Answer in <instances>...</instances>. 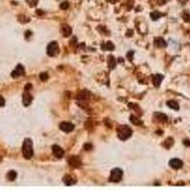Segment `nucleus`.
<instances>
[{
    "instance_id": "f257e3e1",
    "label": "nucleus",
    "mask_w": 190,
    "mask_h": 190,
    "mask_svg": "<svg viewBox=\"0 0 190 190\" xmlns=\"http://www.w3.org/2000/svg\"><path fill=\"white\" fill-rule=\"evenodd\" d=\"M117 133H118V137L122 141H125L126 139H129L131 135H132V129L128 125H119L118 129H117Z\"/></svg>"
},
{
    "instance_id": "f03ea898",
    "label": "nucleus",
    "mask_w": 190,
    "mask_h": 190,
    "mask_svg": "<svg viewBox=\"0 0 190 190\" xmlns=\"http://www.w3.org/2000/svg\"><path fill=\"white\" fill-rule=\"evenodd\" d=\"M22 152L25 159H31L33 155V148H32V141L31 139H26L24 141Z\"/></svg>"
},
{
    "instance_id": "7ed1b4c3",
    "label": "nucleus",
    "mask_w": 190,
    "mask_h": 190,
    "mask_svg": "<svg viewBox=\"0 0 190 190\" xmlns=\"http://www.w3.org/2000/svg\"><path fill=\"white\" fill-rule=\"evenodd\" d=\"M123 177V171L120 168H114L111 170V173L110 176V181L112 183H118L122 180Z\"/></svg>"
},
{
    "instance_id": "20e7f679",
    "label": "nucleus",
    "mask_w": 190,
    "mask_h": 190,
    "mask_svg": "<svg viewBox=\"0 0 190 190\" xmlns=\"http://www.w3.org/2000/svg\"><path fill=\"white\" fill-rule=\"evenodd\" d=\"M47 53L49 56H55L59 53V46H58V43L53 41V42H50L49 45H48V48H47Z\"/></svg>"
},
{
    "instance_id": "39448f33",
    "label": "nucleus",
    "mask_w": 190,
    "mask_h": 190,
    "mask_svg": "<svg viewBox=\"0 0 190 190\" xmlns=\"http://www.w3.org/2000/svg\"><path fill=\"white\" fill-rule=\"evenodd\" d=\"M60 129L62 131H64V132H71L72 130L74 129V125H72L71 123H69V122H63L60 124Z\"/></svg>"
},
{
    "instance_id": "423d86ee",
    "label": "nucleus",
    "mask_w": 190,
    "mask_h": 190,
    "mask_svg": "<svg viewBox=\"0 0 190 190\" xmlns=\"http://www.w3.org/2000/svg\"><path fill=\"white\" fill-rule=\"evenodd\" d=\"M52 152H53L54 156L58 159H61L63 156H64V153H65L64 150H63L60 147L56 146V144H54V146L52 147Z\"/></svg>"
},
{
    "instance_id": "0eeeda50",
    "label": "nucleus",
    "mask_w": 190,
    "mask_h": 190,
    "mask_svg": "<svg viewBox=\"0 0 190 190\" xmlns=\"http://www.w3.org/2000/svg\"><path fill=\"white\" fill-rule=\"evenodd\" d=\"M169 166L174 169H179V168H181L183 166V162L181 161L180 159L175 158V159H172V160L169 161Z\"/></svg>"
},
{
    "instance_id": "6e6552de",
    "label": "nucleus",
    "mask_w": 190,
    "mask_h": 190,
    "mask_svg": "<svg viewBox=\"0 0 190 190\" xmlns=\"http://www.w3.org/2000/svg\"><path fill=\"white\" fill-rule=\"evenodd\" d=\"M69 164L70 166H73V167H78L81 166V161L78 157L76 156H71L69 158Z\"/></svg>"
},
{
    "instance_id": "1a4fd4ad",
    "label": "nucleus",
    "mask_w": 190,
    "mask_h": 190,
    "mask_svg": "<svg viewBox=\"0 0 190 190\" xmlns=\"http://www.w3.org/2000/svg\"><path fill=\"white\" fill-rule=\"evenodd\" d=\"M24 72H25V70H24L23 66H22V65H18V66L16 67V69L12 72V76H13V78H16V77H18V76L23 75V74H24Z\"/></svg>"
},
{
    "instance_id": "9d476101",
    "label": "nucleus",
    "mask_w": 190,
    "mask_h": 190,
    "mask_svg": "<svg viewBox=\"0 0 190 190\" xmlns=\"http://www.w3.org/2000/svg\"><path fill=\"white\" fill-rule=\"evenodd\" d=\"M63 182H64V184L66 185H72L73 184H75L76 180H75V177L72 176V175H66L64 177V179H63Z\"/></svg>"
},
{
    "instance_id": "9b49d317",
    "label": "nucleus",
    "mask_w": 190,
    "mask_h": 190,
    "mask_svg": "<svg viewBox=\"0 0 190 190\" xmlns=\"http://www.w3.org/2000/svg\"><path fill=\"white\" fill-rule=\"evenodd\" d=\"M162 79H164V76L161 75V74H155V75H152V82L154 84L155 87H159L162 83Z\"/></svg>"
},
{
    "instance_id": "f8f14e48",
    "label": "nucleus",
    "mask_w": 190,
    "mask_h": 190,
    "mask_svg": "<svg viewBox=\"0 0 190 190\" xmlns=\"http://www.w3.org/2000/svg\"><path fill=\"white\" fill-rule=\"evenodd\" d=\"M154 44H155V46L158 47V48H166L167 46V44L166 42L165 41L164 38H162V37H157L154 39Z\"/></svg>"
},
{
    "instance_id": "ddd939ff",
    "label": "nucleus",
    "mask_w": 190,
    "mask_h": 190,
    "mask_svg": "<svg viewBox=\"0 0 190 190\" xmlns=\"http://www.w3.org/2000/svg\"><path fill=\"white\" fill-rule=\"evenodd\" d=\"M32 101V97L31 94H29V93H24L23 94V105L25 106H30Z\"/></svg>"
},
{
    "instance_id": "4468645a",
    "label": "nucleus",
    "mask_w": 190,
    "mask_h": 190,
    "mask_svg": "<svg viewBox=\"0 0 190 190\" xmlns=\"http://www.w3.org/2000/svg\"><path fill=\"white\" fill-rule=\"evenodd\" d=\"M61 31H62V33H63V35L65 36V37H68V36H69L71 34V32H72L71 28H70L69 26H68V25H64V26H63Z\"/></svg>"
},
{
    "instance_id": "2eb2a0df",
    "label": "nucleus",
    "mask_w": 190,
    "mask_h": 190,
    "mask_svg": "<svg viewBox=\"0 0 190 190\" xmlns=\"http://www.w3.org/2000/svg\"><path fill=\"white\" fill-rule=\"evenodd\" d=\"M102 50H114V45L111 42H106L102 45Z\"/></svg>"
},
{
    "instance_id": "dca6fc26",
    "label": "nucleus",
    "mask_w": 190,
    "mask_h": 190,
    "mask_svg": "<svg viewBox=\"0 0 190 190\" xmlns=\"http://www.w3.org/2000/svg\"><path fill=\"white\" fill-rule=\"evenodd\" d=\"M155 117H157V119L161 122H166L167 121V116L164 113H160V112H157L154 114Z\"/></svg>"
},
{
    "instance_id": "f3484780",
    "label": "nucleus",
    "mask_w": 190,
    "mask_h": 190,
    "mask_svg": "<svg viewBox=\"0 0 190 190\" xmlns=\"http://www.w3.org/2000/svg\"><path fill=\"white\" fill-rule=\"evenodd\" d=\"M166 105H167L170 108H172V110H179V108H180L179 104H178L177 102H175V101H168V102L166 103Z\"/></svg>"
},
{
    "instance_id": "a211bd4d",
    "label": "nucleus",
    "mask_w": 190,
    "mask_h": 190,
    "mask_svg": "<svg viewBox=\"0 0 190 190\" xmlns=\"http://www.w3.org/2000/svg\"><path fill=\"white\" fill-rule=\"evenodd\" d=\"M162 13H159V12H152L151 13H150V17H151V19L152 20H158L160 17H162Z\"/></svg>"
},
{
    "instance_id": "6ab92c4d",
    "label": "nucleus",
    "mask_w": 190,
    "mask_h": 190,
    "mask_svg": "<svg viewBox=\"0 0 190 190\" xmlns=\"http://www.w3.org/2000/svg\"><path fill=\"white\" fill-rule=\"evenodd\" d=\"M130 121H131L132 124L137 125H141L143 124L142 121H141L139 118H137L136 116H134V115H131V116H130Z\"/></svg>"
},
{
    "instance_id": "aec40b11",
    "label": "nucleus",
    "mask_w": 190,
    "mask_h": 190,
    "mask_svg": "<svg viewBox=\"0 0 190 190\" xmlns=\"http://www.w3.org/2000/svg\"><path fill=\"white\" fill-rule=\"evenodd\" d=\"M16 176H17V174H16L15 171H13V170L10 171V172L7 174V178H8L9 181H14L16 179Z\"/></svg>"
},
{
    "instance_id": "412c9836",
    "label": "nucleus",
    "mask_w": 190,
    "mask_h": 190,
    "mask_svg": "<svg viewBox=\"0 0 190 190\" xmlns=\"http://www.w3.org/2000/svg\"><path fill=\"white\" fill-rule=\"evenodd\" d=\"M108 65H110V69H114L115 68V65H116V63H115V59L113 56H108Z\"/></svg>"
},
{
    "instance_id": "4be33fe9",
    "label": "nucleus",
    "mask_w": 190,
    "mask_h": 190,
    "mask_svg": "<svg viewBox=\"0 0 190 190\" xmlns=\"http://www.w3.org/2000/svg\"><path fill=\"white\" fill-rule=\"evenodd\" d=\"M78 98L81 99V100H86V99L88 98V92L87 91V90H84V91H82L78 95Z\"/></svg>"
},
{
    "instance_id": "5701e85b",
    "label": "nucleus",
    "mask_w": 190,
    "mask_h": 190,
    "mask_svg": "<svg viewBox=\"0 0 190 190\" xmlns=\"http://www.w3.org/2000/svg\"><path fill=\"white\" fill-rule=\"evenodd\" d=\"M173 144V139L172 138H168V139H166V141L164 143V146L166 147V148H169L171 146H172Z\"/></svg>"
},
{
    "instance_id": "b1692460",
    "label": "nucleus",
    "mask_w": 190,
    "mask_h": 190,
    "mask_svg": "<svg viewBox=\"0 0 190 190\" xmlns=\"http://www.w3.org/2000/svg\"><path fill=\"white\" fill-rule=\"evenodd\" d=\"M69 7V2H68V1L62 2V3L60 4V8L62 9V10H68Z\"/></svg>"
},
{
    "instance_id": "393cba45",
    "label": "nucleus",
    "mask_w": 190,
    "mask_h": 190,
    "mask_svg": "<svg viewBox=\"0 0 190 190\" xmlns=\"http://www.w3.org/2000/svg\"><path fill=\"white\" fill-rule=\"evenodd\" d=\"M26 1L28 2V4H29L31 7H35L36 5H37L38 0H26Z\"/></svg>"
},
{
    "instance_id": "a878e982",
    "label": "nucleus",
    "mask_w": 190,
    "mask_h": 190,
    "mask_svg": "<svg viewBox=\"0 0 190 190\" xmlns=\"http://www.w3.org/2000/svg\"><path fill=\"white\" fill-rule=\"evenodd\" d=\"M48 78H49V75L47 72H42V73L40 74V79L42 81H46V80H48Z\"/></svg>"
},
{
    "instance_id": "bb28decb",
    "label": "nucleus",
    "mask_w": 190,
    "mask_h": 190,
    "mask_svg": "<svg viewBox=\"0 0 190 190\" xmlns=\"http://www.w3.org/2000/svg\"><path fill=\"white\" fill-rule=\"evenodd\" d=\"M5 105V99L0 95V106H3Z\"/></svg>"
},
{
    "instance_id": "cd10ccee",
    "label": "nucleus",
    "mask_w": 190,
    "mask_h": 190,
    "mask_svg": "<svg viewBox=\"0 0 190 190\" xmlns=\"http://www.w3.org/2000/svg\"><path fill=\"white\" fill-rule=\"evenodd\" d=\"M184 20H185L186 22H189V21H190V20H189V19H190V15H189V14H187V15L184 14Z\"/></svg>"
},
{
    "instance_id": "c85d7f7f",
    "label": "nucleus",
    "mask_w": 190,
    "mask_h": 190,
    "mask_svg": "<svg viewBox=\"0 0 190 190\" xmlns=\"http://www.w3.org/2000/svg\"><path fill=\"white\" fill-rule=\"evenodd\" d=\"M157 2L159 5H164L166 2V0H157Z\"/></svg>"
},
{
    "instance_id": "c756f323",
    "label": "nucleus",
    "mask_w": 190,
    "mask_h": 190,
    "mask_svg": "<svg viewBox=\"0 0 190 190\" xmlns=\"http://www.w3.org/2000/svg\"><path fill=\"white\" fill-rule=\"evenodd\" d=\"M84 147L86 150H88V149H90V147H91V144H85Z\"/></svg>"
},
{
    "instance_id": "7c9ffc66",
    "label": "nucleus",
    "mask_w": 190,
    "mask_h": 190,
    "mask_svg": "<svg viewBox=\"0 0 190 190\" xmlns=\"http://www.w3.org/2000/svg\"><path fill=\"white\" fill-rule=\"evenodd\" d=\"M184 143L185 144V146H187V147L190 146V142H189L188 140H184Z\"/></svg>"
},
{
    "instance_id": "2f4dec72",
    "label": "nucleus",
    "mask_w": 190,
    "mask_h": 190,
    "mask_svg": "<svg viewBox=\"0 0 190 190\" xmlns=\"http://www.w3.org/2000/svg\"><path fill=\"white\" fill-rule=\"evenodd\" d=\"M132 54H133V51H130V52L129 53V61H131V60H132V57H131Z\"/></svg>"
},
{
    "instance_id": "473e14b6",
    "label": "nucleus",
    "mask_w": 190,
    "mask_h": 190,
    "mask_svg": "<svg viewBox=\"0 0 190 190\" xmlns=\"http://www.w3.org/2000/svg\"><path fill=\"white\" fill-rule=\"evenodd\" d=\"M31 87H32V85H31V84L27 85V86H26V88H25V89H26V90H28V89H30V88H31Z\"/></svg>"
},
{
    "instance_id": "72a5a7b5",
    "label": "nucleus",
    "mask_w": 190,
    "mask_h": 190,
    "mask_svg": "<svg viewBox=\"0 0 190 190\" xmlns=\"http://www.w3.org/2000/svg\"><path fill=\"white\" fill-rule=\"evenodd\" d=\"M107 2H110V3H111V4H113V3H115L116 2V0H106Z\"/></svg>"
}]
</instances>
